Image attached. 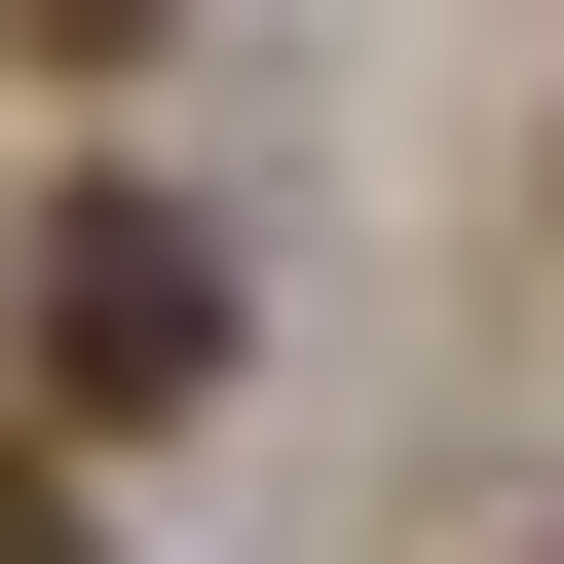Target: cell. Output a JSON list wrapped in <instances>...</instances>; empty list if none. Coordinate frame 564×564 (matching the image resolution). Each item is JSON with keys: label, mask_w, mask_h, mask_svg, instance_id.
Returning <instances> with one entry per match:
<instances>
[{"label": "cell", "mask_w": 564, "mask_h": 564, "mask_svg": "<svg viewBox=\"0 0 564 564\" xmlns=\"http://www.w3.org/2000/svg\"><path fill=\"white\" fill-rule=\"evenodd\" d=\"M0 339H39V414H76V452H151V414H226V339H263V302H226V226H188L151 151H113V188H39Z\"/></svg>", "instance_id": "6da1fadb"}, {"label": "cell", "mask_w": 564, "mask_h": 564, "mask_svg": "<svg viewBox=\"0 0 564 564\" xmlns=\"http://www.w3.org/2000/svg\"><path fill=\"white\" fill-rule=\"evenodd\" d=\"M0 564H113V527H76V452H0Z\"/></svg>", "instance_id": "7a4b0ae2"}, {"label": "cell", "mask_w": 564, "mask_h": 564, "mask_svg": "<svg viewBox=\"0 0 564 564\" xmlns=\"http://www.w3.org/2000/svg\"><path fill=\"white\" fill-rule=\"evenodd\" d=\"M39 39H151V0H39Z\"/></svg>", "instance_id": "3957f363"}]
</instances>
